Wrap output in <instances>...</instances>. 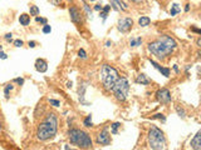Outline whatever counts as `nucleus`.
<instances>
[{"label":"nucleus","mask_w":201,"mask_h":150,"mask_svg":"<svg viewBox=\"0 0 201 150\" xmlns=\"http://www.w3.org/2000/svg\"><path fill=\"white\" fill-rule=\"evenodd\" d=\"M150 61H151V64H152V65L155 66V68H156L158 71H160L162 75H165L166 78H169V77H170V69H169V68H162V66H161L160 64H158V63H156L155 60H150Z\"/></svg>","instance_id":"14"},{"label":"nucleus","mask_w":201,"mask_h":150,"mask_svg":"<svg viewBox=\"0 0 201 150\" xmlns=\"http://www.w3.org/2000/svg\"><path fill=\"white\" fill-rule=\"evenodd\" d=\"M68 136L71 143L74 145H78L82 149H89L92 148V139L88 133L79 130V129H71L68 131Z\"/></svg>","instance_id":"3"},{"label":"nucleus","mask_w":201,"mask_h":150,"mask_svg":"<svg viewBox=\"0 0 201 150\" xmlns=\"http://www.w3.org/2000/svg\"><path fill=\"white\" fill-rule=\"evenodd\" d=\"M29 48H35V41H29Z\"/></svg>","instance_id":"38"},{"label":"nucleus","mask_w":201,"mask_h":150,"mask_svg":"<svg viewBox=\"0 0 201 150\" xmlns=\"http://www.w3.org/2000/svg\"><path fill=\"white\" fill-rule=\"evenodd\" d=\"M0 59H4V60L8 59V55H6L4 52H0Z\"/></svg>","instance_id":"35"},{"label":"nucleus","mask_w":201,"mask_h":150,"mask_svg":"<svg viewBox=\"0 0 201 150\" xmlns=\"http://www.w3.org/2000/svg\"><path fill=\"white\" fill-rule=\"evenodd\" d=\"M19 23H20V25H23V27H28L29 23H30V16L28 14H21L19 16Z\"/></svg>","instance_id":"16"},{"label":"nucleus","mask_w":201,"mask_h":150,"mask_svg":"<svg viewBox=\"0 0 201 150\" xmlns=\"http://www.w3.org/2000/svg\"><path fill=\"white\" fill-rule=\"evenodd\" d=\"M13 88H14V86H13L12 84H8V85L5 86V89H4V94H5V98H6V99H9V93L13 90Z\"/></svg>","instance_id":"24"},{"label":"nucleus","mask_w":201,"mask_h":150,"mask_svg":"<svg viewBox=\"0 0 201 150\" xmlns=\"http://www.w3.org/2000/svg\"><path fill=\"white\" fill-rule=\"evenodd\" d=\"M5 40H8V41H10L12 40V38H13V34H12V33H8V34H5Z\"/></svg>","instance_id":"33"},{"label":"nucleus","mask_w":201,"mask_h":150,"mask_svg":"<svg viewBox=\"0 0 201 150\" xmlns=\"http://www.w3.org/2000/svg\"><path fill=\"white\" fill-rule=\"evenodd\" d=\"M111 10V5H106L104 8H102V10H100V16L103 18V20H106V18H107V14H108V11Z\"/></svg>","instance_id":"18"},{"label":"nucleus","mask_w":201,"mask_h":150,"mask_svg":"<svg viewBox=\"0 0 201 150\" xmlns=\"http://www.w3.org/2000/svg\"><path fill=\"white\" fill-rule=\"evenodd\" d=\"M173 70H175L176 73H179V68H177V65H173Z\"/></svg>","instance_id":"41"},{"label":"nucleus","mask_w":201,"mask_h":150,"mask_svg":"<svg viewBox=\"0 0 201 150\" xmlns=\"http://www.w3.org/2000/svg\"><path fill=\"white\" fill-rule=\"evenodd\" d=\"M72 85H73V84H72V81H69L68 84H67V86H68V88H72Z\"/></svg>","instance_id":"44"},{"label":"nucleus","mask_w":201,"mask_h":150,"mask_svg":"<svg viewBox=\"0 0 201 150\" xmlns=\"http://www.w3.org/2000/svg\"><path fill=\"white\" fill-rule=\"evenodd\" d=\"M78 55H79V58H82V59H86V58H87V54H86V52L83 49H81L78 52Z\"/></svg>","instance_id":"31"},{"label":"nucleus","mask_w":201,"mask_h":150,"mask_svg":"<svg viewBox=\"0 0 201 150\" xmlns=\"http://www.w3.org/2000/svg\"><path fill=\"white\" fill-rule=\"evenodd\" d=\"M49 104L53 105V106H59L61 105L59 100H55V99H49Z\"/></svg>","instance_id":"26"},{"label":"nucleus","mask_w":201,"mask_h":150,"mask_svg":"<svg viewBox=\"0 0 201 150\" xmlns=\"http://www.w3.org/2000/svg\"><path fill=\"white\" fill-rule=\"evenodd\" d=\"M83 124H84V127H87V128H91V127H93V123H92V116L91 115H88L87 118L83 120Z\"/></svg>","instance_id":"22"},{"label":"nucleus","mask_w":201,"mask_h":150,"mask_svg":"<svg viewBox=\"0 0 201 150\" xmlns=\"http://www.w3.org/2000/svg\"><path fill=\"white\" fill-rule=\"evenodd\" d=\"M190 10V4H186V6H185V11H189Z\"/></svg>","instance_id":"40"},{"label":"nucleus","mask_w":201,"mask_h":150,"mask_svg":"<svg viewBox=\"0 0 201 150\" xmlns=\"http://www.w3.org/2000/svg\"><path fill=\"white\" fill-rule=\"evenodd\" d=\"M111 127H112V134H117V129H118V127H121V124L120 123H113Z\"/></svg>","instance_id":"25"},{"label":"nucleus","mask_w":201,"mask_h":150,"mask_svg":"<svg viewBox=\"0 0 201 150\" xmlns=\"http://www.w3.org/2000/svg\"><path fill=\"white\" fill-rule=\"evenodd\" d=\"M58 131V118L54 113H49L45 119L39 124L37 130V136L39 140L45 141L50 138H53Z\"/></svg>","instance_id":"2"},{"label":"nucleus","mask_w":201,"mask_h":150,"mask_svg":"<svg viewBox=\"0 0 201 150\" xmlns=\"http://www.w3.org/2000/svg\"><path fill=\"white\" fill-rule=\"evenodd\" d=\"M14 45H15L16 48H21V46H23V40H20V39L14 40Z\"/></svg>","instance_id":"29"},{"label":"nucleus","mask_w":201,"mask_h":150,"mask_svg":"<svg viewBox=\"0 0 201 150\" xmlns=\"http://www.w3.org/2000/svg\"><path fill=\"white\" fill-rule=\"evenodd\" d=\"M181 11V8L179 6V4H172V6H171V10H170V14L172 15V16H175L177 13H180Z\"/></svg>","instance_id":"19"},{"label":"nucleus","mask_w":201,"mask_h":150,"mask_svg":"<svg viewBox=\"0 0 201 150\" xmlns=\"http://www.w3.org/2000/svg\"><path fill=\"white\" fill-rule=\"evenodd\" d=\"M153 119H161L163 123L166 121V118H165L163 114H155V115H153Z\"/></svg>","instance_id":"28"},{"label":"nucleus","mask_w":201,"mask_h":150,"mask_svg":"<svg viewBox=\"0 0 201 150\" xmlns=\"http://www.w3.org/2000/svg\"><path fill=\"white\" fill-rule=\"evenodd\" d=\"M54 5H61V0H50Z\"/></svg>","instance_id":"37"},{"label":"nucleus","mask_w":201,"mask_h":150,"mask_svg":"<svg viewBox=\"0 0 201 150\" xmlns=\"http://www.w3.org/2000/svg\"><path fill=\"white\" fill-rule=\"evenodd\" d=\"M148 144L153 150H162L166 145V138L161 129L152 127L148 131Z\"/></svg>","instance_id":"5"},{"label":"nucleus","mask_w":201,"mask_h":150,"mask_svg":"<svg viewBox=\"0 0 201 150\" xmlns=\"http://www.w3.org/2000/svg\"><path fill=\"white\" fill-rule=\"evenodd\" d=\"M191 30H192V31H195V33H197V34H200V33H201V30H200V29H197V28H195V27H192V28H191Z\"/></svg>","instance_id":"36"},{"label":"nucleus","mask_w":201,"mask_h":150,"mask_svg":"<svg viewBox=\"0 0 201 150\" xmlns=\"http://www.w3.org/2000/svg\"><path fill=\"white\" fill-rule=\"evenodd\" d=\"M113 91V95L117 100L120 102H124L127 99L128 95V91H130V83L126 78H118L117 81L114 83V85L112 88Z\"/></svg>","instance_id":"6"},{"label":"nucleus","mask_w":201,"mask_h":150,"mask_svg":"<svg viewBox=\"0 0 201 150\" xmlns=\"http://www.w3.org/2000/svg\"><path fill=\"white\" fill-rule=\"evenodd\" d=\"M176 46H177V44H176L173 38H171L169 35H162L158 39H156L155 41L148 44V50L152 55H155L156 58L162 60L173 52Z\"/></svg>","instance_id":"1"},{"label":"nucleus","mask_w":201,"mask_h":150,"mask_svg":"<svg viewBox=\"0 0 201 150\" xmlns=\"http://www.w3.org/2000/svg\"><path fill=\"white\" fill-rule=\"evenodd\" d=\"M141 44H142V39H141V38L132 39V40L130 41V45L133 46V48H135V46H138V45H141Z\"/></svg>","instance_id":"21"},{"label":"nucleus","mask_w":201,"mask_h":150,"mask_svg":"<svg viewBox=\"0 0 201 150\" xmlns=\"http://www.w3.org/2000/svg\"><path fill=\"white\" fill-rule=\"evenodd\" d=\"M175 109H176V113L179 114L180 118H185V116H186V111L183 110L182 108H180V106H175Z\"/></svg>","instance_id":"23"},{"label":"nucleus","mask_w":201,"mask_h":150,"mask_svg":"<svg viewBox=\"0 0 201 150\" xmlns=\"http://www.w3.org/2000/svg\"><path fill=\"white\" fill-rule=\"evenodd\" d=\"M112 2V5H113V9L117 10V11H120V10H126L128 8V5L123 3L122 0H111Z\"/></svg>","instance_id":"13"},{"label":"nucleus","mask_w":201,"mask_h":150,"mask_svg":"<svg viewBox=\"0 0 201 150\" xmlns=\"http://www.w3.org/2000/svg\"><path fill=\"white\" fill-rule=\"evenodd\" d=\"M13 83H16V84H19V85H23L24 84V79L23 78H15L13 80Z\"/></svg>","instance_id":"30"},{"label":"nucleus","mask_w":201,"mask_h":150,"mask_svg":"<svg viewBox=\"0 0 201 150\" xmlns=\"http://www.w3.org/2000/svg\"><path fill=\"white\" fill-rule=\"evenodd\" d=\"M50 31H52V28H50V25L45 24L44 27H43V33H44V34H49Z\"/></svg>","instance_id":"27"},{"label":"nucleus","mask_w":201,"mask_h":150,"mask_svg":"<svg viewBox=\"0 0 201 150\" xmlns=\"http://www.w3.org/2000/svg\"><path fill=\"white\" fill-rule=\"evenodd\" d=\"M136 83L137 84H141V85H148L151 83V79L146 74H138L137 78H136Z\"/></svg>","instance_id":"15"},{"label":"nucleus","mask_w":201,"mask_h":150,"mask_svg":"<svg viewBox=\"0 0 201 150\" xmlns=\"http://www.w3.org/2000/svg\"><path fill=\"white\" fill-rule=\"evenodd\" d=\"M132 2H133V3H142L143 0H132Z\"/></svg>","instance_id":"43"},{"label":"nucleus","mask_w":201,"mask_h":150,"mask_svg":"<svg viewBox=\"0 0 201 150\" xmlns=\"http://www.w3.org/2000/svg\"><path fill=\"white\" fill-rule=\"evenodd\" d=\"M151 20L148 16H141V18L138 19V24L141 25V27H147V25H150Z\"/></svg>","instance_id":"17"},{"label":"nucleus","mask_w":201,"mask_h":150,"mask_svg":"<svg viewBox=\"0 0 201 150\" xmlns=\"http://www.w3.org/2000/svg\"><path fill=\"white\" fill-rule=\"evenodd\" d=\"M91 2H94V0H91Z\"/></svg>","instance_id":"46"},{"label":"nucleus","mask_w":201,"mask_h":150,"mask_svg":"<svg viewBox=\"0 0 201 150\" xmlns=\"http://www.w3.org/2000/svg\"><path fill=\"white\" fill-rule=\"evenodd\" d=\"M69 15H71V20L75 24H79L82 21V15L79 13V10L75 6H72L69 9Z\"/></svg>","instance_id":"10"},{"label":"nucleus","mask_w":201,"mask_h":150,"mask_svg":"<svg viewBox=\"0 0 201 150\" xmlns=\"http://www.w3.org/2000/svg\"><path fill=\"white\" fill-rule=\"evenodd\" d=\"M97 143L100 144V145H110L111 144V136H110V134H108L107 128H104L97 135Z\"/></svg>","instance_id":"9"},{"label":"nucleus","mask_w":201,"mask_h":150,"mask_svg":"<svg viewBox=\"0 0 201 150\" xmlns=\"http://www.w3.org/2000/svg\"><path fill=\"white\" fill-rule=\"evenodd\" d=\"M94 10L96 11H100V10H102V6H100V5H96L94 6Z\"/></svg>","instance_id":"39"},{"label":"nucleus","mask_w":201,"mask_h":150,"mask_svg":"<svg viewBox=\"0 0 201 150\" xmlns=\"http://www.w3.org/2000/svg\"><path fill=\"white\" fill-rule=\"evenodd\" d=\"M2 50H3V46H2V45H0V52H2Z\"/></svg>","instance_id":"45"},{"label":"nucleus","mask_w":201,"mask_h":150,"mask_svg":"<svg viewBox=\"0 0 201 150\" xmlns=\"http://www.w3.org/2000/svg\"><path fill=\"white\" fill-rule=\"evenodd\" d=\"M83 5H84V9H86V11H87L88 16H91V13H92V11H91V9H89V6H88V5L86 4V3H84V4H83Z\"/></svg>","instance_id":"34"},{"label":"nucleus","mask_w":201,"mask_h":150,"mask_svg":"<svg viewBox=\"0 0 201 150\" xmlns=\"http://www.w3.org/2000/svg\"><path fill=\"white\" fill-rule=\"evenodd\" d=\"M29 11H30V15H34V16H37V15L39 14V8H38L37 5H30V8H29Z\"/></svg>","instance_id":"20"},{"label":"nucleus","mask_w":201,"mask_h":150,"mask_svg":"<svg viewBox=\"0 0 201 150\" xmlns=\"http://www.w3.org/2000/svg\"><path fill=\"white\" fill-rule=\"evenodd\" d=\"M117 79H118V71L112 68L111 65H102V68H100V81H102L106 90L111 91Z\"/></svg>","instance_id":"4"},{"label":"nucleus","mask_w":201,"mask_h":150,"mask_svg":"<svg viewBox=\"0 0 201 150\" xmlns=\"http://www.w3.org/2000/svg\"><path fill=\"white\" fill-rule=\"evenodd\" d=\"M132 25H133V20L131 18H122L118 20V30L121 33H128L132 29Z\"/></svg>","instance_id":"8"},{"label":"nucleus","mask_w":201,"mask_h":150,"mask_svg":"<svg viewBox=\"0 0 201 150\" xmlns=\"http://www.w3.org/2000/svg\"><path fill=\"white\" fill-rule=\"evenodd\" d=\"M35 21L37 23H41V24H47V19L45 18H39V16H37V18H35Z\"/></svg>","instance_id":"32"},{"label":"nucleus","mask_w":201,"mask_h":150,"mask_svg":"<svg viewBox=\"0 0 201 150\" xmlns=\"http://www.w3.org/2000/svg\"><path fill=\"white\" fill-rule=\"evenodd\" d=\"M156 99L158 100L160 103L162 104H169L171 102V94H170V90L169 89H160L156 91Z\"/></svg>","instance_id":"7"},{"label":"nucleus","mask_w":201,"mask_h":150,"mask_svg":"<svg viewBox=\"0 0 201 150\" xmlns=\"http://www.w3.org/2000/svg\"><path fill=\"white\" fill-rule=\"evenodd\" d=\"M35 69L39 73H45L48 70V64L44 59H37L35 61Z\"/></svg>","instance_id":"11"},{"label":"nucleus","mask_w":201,"mask_h":150,"mask_svg":"<svg viewBox=\"0 0 201 150\" xmlns=\"http://www.w3.org/2000/svg\"><path fill=\"white\" fill-rule=\"evenodd\" d=\"M191 146L195 150H201V131H197L194 139L191 140Z\"/></svg>","instance_id":"12"},{"label":"nucleus","mask_w":201,"mask_h":150,"mask_svg":"<svg viewBox=\"0 0 201 150\" xmlns=\"http://www.w3.org/2000/svg\"><path fill=\"white\" fill-rule=\"evenodd\" d=\"M64 149H65V150H75V149H72V148H69L68 145H65V146H64Z\"/></svg>","instance_id":"42"}]
</instances>
